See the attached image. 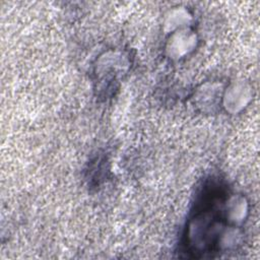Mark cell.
I'll list each match as a JSON object with an SVG mask.
<instances>
[{"label":"cell","instance_id":"obj_2","mask_svg":"<svg viewBox=\"0 0 260 260\" xmlns=\"http://www.w3.org/2000/svg\"><path fill=\"white\" fill-rule=\"evenodd\" d=\"M250 87L243 82H234L224 90L222 106L228 112L235 114L243 110L250 102Z\"/></svg>","mask_w":260,"mask_h":260},{"label":"cell","instance_id":"obj_1","mask_svg":"<svg viewBox=\"0 0 260 260\" xmlns=\"http://www.w3.org/2000/svg\"><path fill=\"white\" fill-rule=\"evenodd\" d=\"M197 43L196 35L188 28H180L171 35L166 51L171 58L180 59L192 52Z\"/></svg>","mask_w":260,"mask_h":260},{"label":"cell","instance_id":"obj_3","mask_svg":"<svg viewBox=\"0 0 260 260\" xmlns=\"http://www.w3.org/2000/svg\"><path fill=\"white\" fill-rule=\"evenodd\" d=\"M225 218L234 224H241L248 214V203L243 196L232 195L225 201Z\"/></svg>","mask_w":260,"mask_h":260}]
</instances>
